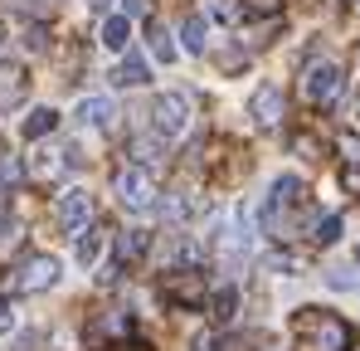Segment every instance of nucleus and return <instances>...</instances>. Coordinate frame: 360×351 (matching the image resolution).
<instances>
[{"mask_svg": "<svg viewBox=\"0 0 360 351\" xmlns=\"http://www.w3.org/2000/svg\"><path fill=\"white\" fill-rule=\"evenodd\" d=\"M54 127H59V113H54V108H34V113L25 117V127H20V132H25L30 142H39V137H49Z\"/></svg>", "mask_w": 360, "mask_h": 351, "instance_id": "2eb2a0df", "label": "nucleus"}, {"mask_svg": "<svg viewBox=\"0 0 360 351\" xmlns=\"http://www.w3.org/2000/svg\"><path fill=\"white\" fill-rule=\"evenodd\" d=\"M151 54L161 58V63H176V39H171V35H166V30H151Z\"/></svg>", "mask_w": 360, "mask_h": 351, "instance_id": "a211bd4d", "label": "nucleus"}, {"mask_svg": "<svg viewBox=\"0 0 360 351\" xmlns=\"http://www.w3.org/2000/svg\"><path fill=\"white\" fill-rule=\"evenodd\" d=\"M146 78H151V68H146V58H141V54H127L117 63V73H112V83H122V88H141Z\"/></svg>", "mask_w": 360, "mask_h": 351, "instance_id": "ddd939ff", "label": "nucleus"}, {"mask_svg": "<svg viewBox=\"0 0 360 351\" xmlns=\"http://www.w3.org/2000/svg\"><path fill=\"white\" fill-rule=\"evenodd\" d=\"M341 180H346V190H351V195H360V161H351V166L341 171Z\"/></svg>", "mask_w": 360, "mask_h": 351, "instance_id": "4be33fe9", "label": "nucleus"}, {"mask_svg": "<svg viewBox=\"0 0 360 351\" xmlns=\"http://www.w3.org/2000/svg\"><path fill=\"white\" fill-rule=\"evenodd\" d=\"M112 117H117L112 98H83L78 103V122L83 127H112Z\"/></svg>", "mask_w": 360, "mask_h": 351, "instance_id": "9d476101", "label": "nucleus"}, {"mask_svg": "<svg viewBox=\"0 0 360 351\" xmlns=\"http://www.w3.org/2000/svg\"><path fill=\"white\" fill-rule=\"evenodd\" d=\"M59 283V259L54 254H34V259H25V269H20V288L25 292H44Z\"/></svg>", "mask_w": 360, "mask_h": 351, "instance_id": "0eeeda50", "label": "nucleus"}, {"mask_svg": "<svg viewBox=\"0 0 360 351\" xmlns=\"http://www.w3.org/2000/svg\"><path fill=\"white\" fill-rule=\"evenodd\" d=\"M88 215H93V200H88V190H63L59 195V225L68 234L88 230Z\"/></svg>", "mask_w": 360, "mask_h": 351, "instance_id": "1a4fd4ad", "label": "nucleus"}, {"mask_svg": "<svg viewBox=\"0 0 360 351\" xmlns=\"http://www.w3.org/2000/svg\"><path fill=\"white\" fill-rule=\"evenodd\" d=\"M210 10H214V15H219V20H239V10H234V5H229V0H210Z\"/></svg>", "mask_w": 360, "mask_h": 351, "instance_id": "5701e85b", "label": "nucleus"}, {"mask_svg": "<svg viewBox=\"0 0 360 351\" xmlns=\"http://www.w3.org/2000/svg\"><path fill=\"white\" fill-rule=\"evenodd\" d=\"M326 283H331L336 292H351V288H360V278L351 273V269H346V264H331V269H326Z\"/></svg>", "mask_w": 360, "mask_h": 351, "instance_id": "6ab92c4d", "label": "nucleus"}, {"mask_svg": "<svg viewBox=\"0 0 360 351\" xmlns=\"http://www.w3.org/2000/svg\"><path fill=\"white\" fill-rule=\"evenodd\" d=\"M151 127H156V137L176 142L180 132L190 127V98H185V93H161V98L151 103Z\"/></svg>", "mask_w": 360, "mask_h": 351, "instance_id": "7ed1b4c3", "label": "nucleus"}, {"mask_svg": "<svg viewBox=\"0 0 360 351\" xmlns=\"http://www.w3.org/2000/svg\"><path fill=\"white\" fill-rule=\"evenodd\" d=\"M88 5H93V10H108V0H88Z\"/></svg>", "mask_w": 360, "mask_h": 351, "instance_id": "bb28decb", "label": "nucleus"}, {"mask_svg": "<svg viewBox=\"0 0 360 351\" xmlns=\"http://www.w3.org/2000/svg\"><path fill=\"white\" fill-rule=\"evenodd\" d=\"M103 244H108V234H103V230H78V249H73V259H78L83 269H93V264L103 259Z\"/></svg>", "mask_w": 360, "mask_h": 351, "instance_id": "9b49d317", "label": "nucleus"}, {"mask_svg": "<svg viewBox=\"0 0 360 351\" xmlns=\"http://www.w3.org/2000/svg\"><path fill=\"white\" fill-rule=\"evenodd\" d=\"M180 44H185L190 54H205V44H210V25H205V15H185V25H180Z\"/></svg>", "mask_w": 360, "mask_h": 351, "instance_id": "f8f14e48", "label": "nucleus"}, {"mask_svg": "<svg viewBox=\"0 0 360 351\" xmlns=\"http://www.w3.org/2000/svg\"><path fill=\"white\" fill-rule=\"evenodd\" d=\"M311 239H316V244H336V239H341V215L316 220V225H311Z\"/></svg>", "mask_w": 360, "mask_h": 351, "instance_id": "aec40b11", "label": "nucleus"}, {"mask_svg": "<svg viewBox=\"0 0 360 351\" xmlns=\"http://www.w3.org/2000/svg\"><path fill=\"white\" fill-rule=\"evenodd\" d=\"M292 347L297 351H346L351 327L326 307H297L292 312Z\"/></svg>", "mask_w": 360, "mask_h": 351, "instance_id": "f257e3e1", "label": "nucleus"}, {"mask_svg": "<svg viewBox=\"0 0 360 351\" xmlns=\"http://www.w3.org/2000/svg\"><path fill=\"white\" fill-rule=\"evenodd\" d=\"M146 10H151V0H127V10H122V15H127V20H136V15H146Z\"/></svg>", "mask_w": 360, "mask_h": 351, "instance_id": "b1692460", "label": "nucleus"}, {"mask_svg": "<svg viewBox=\"0 0 360 351\" xmlns=\"http://www.w3.org/2000/svg\"><path fill=\"white\" fill-rule=\"evenodd\" d=\"M283 113H288L283 88H278V83H258V88H253V98H248V117H253L258 127H278Z\"/></svg>", "mask_w": 360, "mask_h": 351, "instance_id": "423d86ee", "label": "nucleus"}, {"mask_svg": "<svg viewBox=\"0 0 360 351\" xmlns=\"http://www.w3.org/2000/svg\"><path fill=\"white\" fill-rule=\"evenodd\" d=\"M356 269H360V249H356Z\"/></svg>", "mask_w": 360, "mask_h": 351, "instance_id": "c85d7f7f", "label": "nucleus"}, {"mask_svg": "<svg viewBox=\"0 0 360 351\" xmlns=\"http://www.w3.org/2000/svg\"><path fill=\"white\" fill-rule=\"evenodd\" d=\"M356 117H360V93H356Z\"/></svg>", "mask_w": 360, "mask_h": 351, "instance_id": "cd10ccee", "label": "nucleus"}, {"mask_svg": "<svg viewBox=\"0 0 360 351\" xmlns=\"http://www.w3.org/2000/svg\"><path fill=\"white\" fill-rule=\"evenodd\" d=\"M166 302L171 307H200L205 302V273H195V269H180V273H166Z\"/></svg>", "mask_w": 360, "mask_h": 351, "instance_id": "39448f33", "label": "nucleus"}, {"mask_svg": "<svg viewBox=\"0 0 360 351\" xmlns=\"http://www.w3.org/2000/svg\"><path fill=\"white\" fill-rule=\"evenodd\" d=\"M103 44H108V49H127V44H131V20H127V15H108V20H103Z\"/></svg>", "mask_w": 360, "mask_h": 351, "instance_id": "dca6fc26", "label": "nucleus"}, {"mask_svg": "<svg viewBox=\"0 0 360 351\" xmlns=\"http://www.w3.org/2000/svg\"><path fill=\"white\" fill-rule=\"evenodd\" d=\"M190 351H219V347H214L210 337H200V342H195V347H190Z\"/></svg>", "mask_w": 360, "mask_h": 351, "instance_id": "a878e982", "label": "nucleus"}, {"mask_svg": "<svg viewBox=\"0 0 360 351\" xmlns=\"http://www.w3.org/2000/svg\"><path fill=\"white\" fill-rule=\"evenodd\" d=\"M234 312H239V292L234 288H219L210 297V317H214V322H234Z\"/></svg>", "mask_w": 360, "mask_h": 351, "instance_id": "f3484780", "label": "nucleus"}, {"mask_svg": "<svg viewBox=\"0 0 360 351\" xmlns=\"http://www.w3.org/2000/svg\"><path fill=\"white\" fill-rule=\"evenodd\" d=\"M341 93V68L336 63H311L307 68V98L311 103H331Z\"/></svg>", "mask_w": 360, "mask_h": 351, "instance_id": "6e6552de", "label": "nucleus"}, {"mask_svg": "<svg viewBox=\"0 0 360 351\" xmlns=\"http://www.w3.org/2000/svg\"><path fill=\"white\" fill-rule=\"evenodd\" d=\"M117 200L127 205V210H136V215L156 205V185H151L146 166H127V171L117 176Z\"/></svg>", "mask_w": 360, "mask_h": 351, "instance_id": "20e7f679", "label": "nucleus"}, {"mask_svg": "<svg viewBox=\"0 0 360 351\" xmlns=\"http://www.w3.org/2000/svg\"><path fill=\"white\" fill-rule=\"evenodd\" d=\"M190 210H195V205H190V195H166V200H161V215H166V220H185V215H190Z\"/></svg>", "mask_w": 360, "mask_h": 351, "instance_id": "412c9836", "label": "nucleus"}, {"mask_svg": "<svg viewBox=\"0 0 360 351\" xmlns=\"http://www.w3.org/2000/svg\"><path fill=\"white\" fill-rule=\"evenodd\" d=\"M146 249H151V234H146V230H127V234H117V259H122V264H136Z\"/></svg>", "mask_w": 360, "mask_h": 351, "instance_id": "4468645a", "label": "nucleus"}, {"mask_svg": "<svg viewBox=\"0 0 360 351\" xmlns=\"http://www.w3.org/2000/svg\"><path fill=\"white\" fill-rule=\"evenodd\" d=\"M10 327H15V312H10V302L0 297V332H10Z\"/></svg>", "mask_w": 360, "mask_h": 351, "instance_id": "393cba45", "label": "nucleus"}, {"mask_svg": "<svg viewBox=\"0 0 360 351\" xmlns=\"http://www.w3.org/2000/svg\"><path fill=\"white\" fill-rule=\"evenodd\" d=\"M307 200V185L302 176H278L268 185V205H263V230L268 234H288L292 230V210H302Z\"/></svg>", "mask_w": 360, "mask_h": 351, "instance_id": "f03ea898", "label": "nucleus"}]
</instances>
